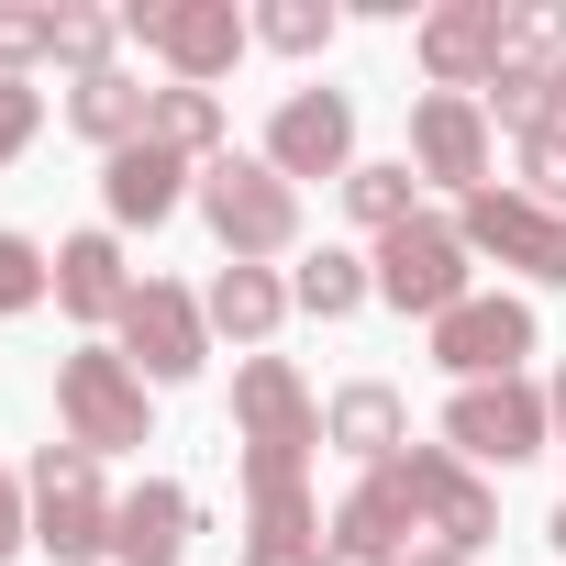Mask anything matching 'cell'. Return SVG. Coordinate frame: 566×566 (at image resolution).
<instances>
[{"mask_svg": "<svg viewBox=\"0 0 566 566\" xmlns=\"http://www.w3.org/2000/svg\"><path fill=\"white\" fill-rule=\"evenodd\" d=\"M500 67L566 78V0H511V45H500Z\"/></svg>", "mask_w": 566, "mask_h": 566, "instance_id": "cell-26", "label": "cell"}, {"mask_svg": "<svg viewBox=\"0 0 566 566\" xmlns=\"http://www.w3.org/2000/svg\"><path fill=\"white\" fill-rule=\"evenodd\" d=\"M334 34H345L334 0H266V12H255V45H277V56H323Z\"/></svg>", "mask_w": 566, "mask_h": 566, "instance_id": "cell-29", "label": "cell"}, {"mask_svg": "<svg viewBox=\"0 0 566 566\" xmlns=\"http://www.w3.org/2000/svg\"><path fill=\"white\" fill-rule=\"evenodd\" d=\"M56 56V12L45 0H0V78H34Z\"/></svg>", "mask_w": 566, "mask_h": 566, "instance_id": "cell-30", "label": "cell"}, {"mask_svg": "<svg viewBox=\"0 0 566 566\" xmlns=\"http://www.w3.org/2000/svg\"><path fill=\"white\" fill-rule=\"evenodd\" d=\"M145 134H156L167 156H189V167H222V156H233V145H222V134H233V123H222V90H178V78H167Z\"/></svg>", "mask_w": 566, "mask_h": 566, "instance_id": "cell-23", "label": "cell"}, {"mask_svg": "<svg viewBox=\"0 0 566 566\" xmlns=\"http://www.w3.org/2000/svg\"><path fill=\"white\" fill-rule=\"evenodd\" d=\"M178 200H200V167H189V156H167L156 134H145V145H123V156H101V211H112V233H156Z\"/></svg>", "mask_w": 566, "mask_h": 566, "instance_id": "cell-16", "label": "cell"}, {"mask_svg": "<svg viewBox=\"0 0 566 566\" xmlns=\"http://www.w3.org/2000/svg\"><path fill=\"white\" fill-rule=\"evenodd\" d=\"M544 400H555V444H566V367H555V389H544Z\"/></svg>", "mask_w": 566, "mask_h": 566, "instance_id": "cell-35", "label": "cell"}, {"mask_svg": "<svg viewBox=\"0 0 566 566\" xmlns=\"http://www.w3.org/2000/svg\"><path fill=\"white\" fill-rule=\"evenodd\" d=\"M323 444L356 455V478H367V467H389V455L411 444V400H400L389 378H345V389L323 400Z\"/></svg>", "mask_w": 566, "mask_h": 566, "instance_id": "cell-18", "label": "cell"}, {"mask_svg": "<svg viewBox=\"0 0 566 566\" xmlns=\"http://www.w3.org/2000/svg\"><path fill=\"white\" fill-rule=\"evenodd\" d=\"M233 455H323V400L290 356L233 367Z\"/></svg>", "mask_w": 566, "mask_h": 566, "instance_id": "cell-11", "label": "cell"}, {"mask_svg": "<svg viewBox=\"0 0 566 566\" xmlns=\"http://www.w3.org/2000/svg\"><path fill=\"white\" fill-rule=\"evenodd\" d=\"M244 467V566H323V500L312 455H233Z\"/></svg>", "mask_w": 566, "mask_h": 566, "instance_id": "cell-4", "label": "cell"}, {"mask_svg": "<svg viewBox=\"0 0 566 566\" xmlns=\"http://www.w3.org/2000/svg\"><path fill=\"white\" fill-rule=\"evenodd\" d=\"M23 544H34V489L0 467V555H23Z\"/></svg>", "mask_w": 566, "mask_h": 566, "instance_id": "cell-33", "label": "cell"}, {"mask_svg": "<svg viewBox=\"0 0 566 566\" xmlns=\"http://www.w3.org/2000/svg\"><path fill=\"white\" fill-rule=\"evenodd\" d=\"M455 233H467V255H500V266H522L533 290H566V211H544V200H522V189H478V200H455Z\"/></svg>", "mask_w": 566, "mask_h": 566, "instance_id": "cell-12", "label": "cell"}, {"mask_svg": "<svg viewBox=\"0 0 566 566\" xmlns=\"http://www.w3.org/2000/svg\"><path fill=\"white\" fill-rule=\"evenodd\" d=\"M444 444H455L467 467H522V455H544V444H555V400H544L533 378L455 389V400H444Z\"/></svg>", "mask_w": 566, "mask_h": 566, "instance_id": "cell-10", "label": "cell"}, {"mask_svg": "<svg viewBox=\"0 0 566 566\" xmlns=\"http://www.w3.org/2000/svg\"><path fill=\"white\" fill-rule=\"evenodd\" d=\"M255 156L290 178V189H301V178H334V189H345V178H356V101H345V90H290V101L266 112V145H255Z\"/></svg>", "mask_w": 566, "mask_h": 566, "instance_id": "cell-13", "label": "cell"}, {"mask_svg": "<svg viewBox=\"0 0 566 566\" xmlns=\"http://www.w3.org/2000/svg\"><path fill=\"white\" fill-rule=\"evenodd\" d=\"M411 178L478 200V189H489V112L455 101V90H422V101H411Z\"/></svg>", "mask_w": 566, "mask_h": 566, "instance_id": "cell-15", "label": "cell"}, {"mask_svg": "<svg viewBox=\"0 0 566 566\" xmlns=\"http://www.w3.org/2000/svg\"><path fill=\"white\" fill-rule=\"evenodd\" d=\"M23 489H34V544H45L56 566H101V555H112V511H123V500L101 489V455H90V444L56 433V444L23 467Z\"/></svg>", "mask_w": 566, "mask_h": 566, "instance_id": "cell-2", "label": "cell"}, {"mask_svg": "<svg viewBox=\"0 0 566 566\" xmlns=\"http://www.w3.org/2000/svg\"><path fill=\"white\" fill-rule=\"evenodd\" d=\"M112 334H123V367H134L145 389H189V378L211 367V312L178 290V277H145Z\"/></svg>", "mask_w": 566, "mask_h": 566, "instance_id": "cell-9", "label": "cell"}, {"mask_svg": "<svg viewBox=\"0 0 566 566\" xmlns=\"http://www.w3.org/2000/svg\"><path fill=\"white\" fill-rule=\"evenodd\" d=\"M34 301H56V255H45L34 233H12V222H0V323H23Z\"/></svg>", "mask_w": 566, "mask_h": 566, "instance_id": "cell-28", "label": "cell"}, {"mask_svg": "<svg viewBox=\"0 0 566 566\" xmlns=\"http://www.w3.org/2000/svg\"><path fill=\"white\" fill-rule=\"evenodd\" d=\"M34 134H45V90L34 78H0V167H12Z\"/></svg>", "mask_w": 566, "mask_h": 566, "instance_id": "cell-32", "label": "cell"}, {"mask_svg": "<svg viewBox=\"0 0 566 566\" xmlns=\"http://www.w3.org/2000/svg\"><path fill=\"white\" fill-rule=\"evenodd\" d=\"M200 222H211L222 266H277L301 244V189L266 156H222V167H200Z\"/></svg>", "mask_w": 566, "mask_h": 566, "instance_id": "cell-1", "label": "cell"}, {"mask_svg": "<svg viewBox=\"0 0 566 566\" xmlns=\"http://www.w3.org/2000/svg\"><path fill=\"white\" fill-rule=\"evenodd\" d=\"M367 266H378V301H389V312H411V323H444L455 301H478V255H467L455 211L400 222L389 244H367Z\"/></svg>", "mask_w": 566, "mask_h": 566, "instance_id": "cell-3", "label": "cell"}, {"mask_svg": "<svg viewBox=\"0 0 566 566\" xmlns=\"http://www.w3.org/2000/svg\"><path fill=\"white\" fill-rule=\"evenodd\" d=\"M56 433L90 444V455H134L145 444V378L123 367V345L56 356Z\"/></svg>", "mask_w": 566, "mask_h": 566, "instance_id": "cell-7", "label": "cell"}, {"mask_svg": "<svg viewBox=\"0 0 566 566\" xmlns=\"http://www.w3.org/2000/svg\"><path fill=\"white\" fill-rule=\"evenodd\" d=\"M400 566H467V555H444V544H411V555H400Z\"/></svg>", "mask_w": 566, "mask_h": 566, "instance_id": "cell-34", "label": "cell"}, {"mask_svg": "<svg viewBox=\"0 0 566 566\" xmlns=\"http://www.w3.org/2000/svg\"><path fill=\"white\" fill-rule=\"evenodd\" d=\"M500 45H511V0H444V12H422V34H411L422 78L455 90V101H478L500 78Z\"/></svg>", "mask_w": 566, "mask_h": 566, "instance_id": "cell-14", "label": "cell"}, {"mask_svg": "<svg viewBox=\"0 0 566 566\" xmlns=\"http://www.w3.org/2000/svg\"><path fill=\"white\" fill-rule=\"evenodd\" d=\"M189 533H200V500H189L178 478H145V489H123V511H112V566H178Z\"/></svg>", "mask_w": 566, "mask_h": 566, "instance_id": "cell-19", "label": "cell"}, {"mask_svg": "<svg viewBox=\"0 0 566 566\" xmlns=\"http://www.w3.org/2000/svg\"><path fill=\"white\" fill-rule=\"evenodd\" d=\"M200 312H211V334H233L244 356H266V334L290 323V277H277V266H222L200 290Z\"/></svg>", "mask_w": 566, "mask_h": 566, "instance_id": "cell-20", "label": "cell"}, {"mask_svg": "<svg viewBox=\"0 0 566 566\" xmlns=\"http://www.w3.org/2000/svg\"><path fill=\"white\" fill-rule=\"evenodd\" d=\"M544 544H555V555H566V500H555V522H544Z\"/></svg>", "mask_w": 566, "mask_h": 566, "instance_id": "cell-36", "label": "cell"}, {"mask_svg": "<svg viewBox=\"0 0 566 566\" xmlns=\"http://www.w3.org/2000/svg\"><path fill=\"white\" fill-rule=\"evenodd\" d=\"M422 345H433V367H444L455 389H489V378H522V356L544 345V323H533L522 290H478V301H455L444 323H422Z\"/></svg>", "mask_w": 566, "mask_h": 566, "instance_id": "cell-6", "label": "cell"}, {"mask_svg": "<svg viewBox=\"0 0 566 566\" xmlns=\"http://www.w3.org/2000/svg\"><path fill=\"white\" fill-rule=\"evenodd\" d=\"M134 45L178 78V90H211V78H233V56L255 45V12H233V0H134Z\"/></svg>", "mask_w": 566, "mask_h": 566, "instance_id": "cell-5", "label": "cell"}, {"mask_svg": "<svg viewBox=\"0 0 566 566\" xmlns=\"http://www.w3.org/2000/svg\"><path fill=\"white\" fill-rule=\"evenodd\" d=\"M123 45H134V23H123V12H78V0H56V67H67V78L123 67Z\"/></svg>", "mask_w": 566, "mask_h": 566, "instance_id": "cell-25", "label": "cell"}, {"mask_svg": "<svg viewBox=\"0 0 566 566\" xmlns=\"http://www.w3.org/2000/svg\"><path fill=\"white\" fill-rule=\"evenodd\" d=\"M345 211L389 244L400 222H422V178H411V156H356V178H345Z\"/></svg>", "mask_w": 566, "mask_h": 566, "instance_id": "cell-24", "label": "cell"}, {"mask_svg": "<svg viewBox=\"0 0 566 566\" xmlns=\"http://www.w3.org/2000/svg\"><path fill=\"white\" fill-rule=\"evenodd\" d=\"M522 200H544V211H566V123L522 145Z\"/></svg>", "mask_w": 566, "mask_h": 566, "instance_id": "cell-31", "label": "cell"}, {"mask_svg": "<svg viewBox=\"0 0 566 566\" xmlns=\"http://www.w3.org/2000/svg\"><path fill=\"white\" fill-rule=\"evenodd\" d=\"M555 112H566V78H555Z\"/></svg>", "mask_w": 566, "mask_h": 566, "instance_id": "cell-37", "label": "cell"}, {"mask_svg": "<svg viewBox=\"0 0 566 566\" xmlns=\"http://www.w3.org/2000/svg\"><path fill=\"white\" fill-rule=\"evenodd\" d=\"M367 301H378V266L356 244H323V255L290 266V312H312V323H356Z\"/></svg>", "mask_w": 566, "mask_h": 566, "instance_id": "cell-22", "label": "cell"}, {"mask_svg": "<svg viewBox=\"0 0 566 566\" xmlns=\"http://www.w3.org/2000/svg\"><path fill=\"white\" fill-rule=\"evenodd\" d=\"M134 290H145V277L123 266V233H112V222L56 244V312H67V323H90V334H101V323H123V301H134Z\"/></svg>", "mask_w": 566, "mask_h": 566, "instance_id": "cell-17", "label": "cell"}, {"mask_svg": "<svg viewBox=\"0 0 566 566\" xmlns=\"http://www.w3.org/2000/svg\"><path fill=\"white\" fill-rule=\"evenodd\" d=\"M478 112L511 134V145H533V134H555L566 112H555V78H522V67H500L489 90H478Z\"/></svg>", "mask_w": 566, "mask_h": 566, "instance_id": "cell-27", "label": "cell"}, {"mask_svg": "<svg viewBox=\"0 0 566 566\" xmlns=\"http://www.w3.org/2000/svg\"><path fill=\"white\" fill-rule=\"evenodd\" d=\"M389 467H400V489H411V511H422V544H444V555L478 566V544L500 533V489H489L455 444H400Z\"/></svg>", "mask_w": 566, "mask_h": 566, "instance_id": "cell-8", "label": "cell"}, {"mask_svg": "<svg viewBox=\"0 0 566 566\" xmlns=\"http://www.w3.org/2000/svg\"><path fill=\"white\" fill-rule=\"evenodd\" d=\"M67 123L101 145V156H123V145H145V123H156V90L134 78V67H101V78H67Z\"/></svg>", "mask_w": 566, "mask_h": 566, "instance_id": "cell-21", "label": "cell"}]
</instances>
